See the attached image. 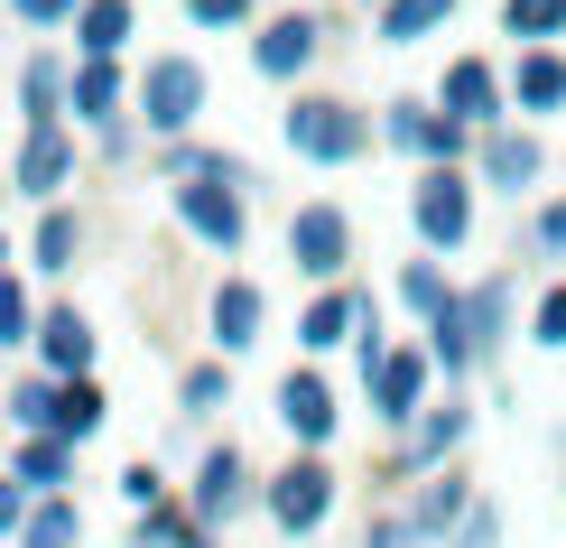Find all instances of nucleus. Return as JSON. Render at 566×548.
Listing matches in <instances>:
<instances>
[{"label": "nucleus", "mask_w": 566, "mask_h": 548, "mask_svg": "<svg viewBox=\"0 0 566 548\" xmlns=\"http://www.w3.org/2000/svg\"><path fill=\"white\" fill-rule=\"evenodd\" d=\"M158 168L177 177V224L196 232L214 260L242 251V232H251V168L242 158H223V149H196V139H177Z\"/></svg>", "instance_id": "obj_1"}, {"label": "nucleus", "mask_w": 566, "mask_h": 548, "mask_svg": "<svg viewBox=\"0 0 566 548\" xmlns=\"http://www.w3.org/2000/svg\"><path fill=\"white\" fill-rule=\"evenodd\" d=\"M279 131H289V149L306 168H353V158L371 149V112H353L344 93H297V103L279 112Z\"/></svg>", "instance_id": "obj_2"}, {"label": "nucleus", "mask_w": 566, "mask_h": 548, "mask_svg": "<svg viewBox=\"0 0 566 548\" xmlns=\"http://www.w3.org/2000/svg\"><path fill=\"white\" fill-rule=\"evenodd\" d=\"M196 112H205V65L196 56H149L139 65V93H130V122L149 131V139H177L196 131Z\"/></svg>", "instance_id": "obj_3"}, {"label": "nucleus", "mask_w": 566, "mask_h": 548, "mask_svg": "<svg viewBox=\"0 0 566 548\" xmlns=\"http://www.w3.org/2000/svg\"><path fill=\"white\" fill-rule=\"evenodd\" d=\"M474 196H483V186L464 168H418V186H409L418 251H464V242H474Z\"/></svg>", "instance_id": "obj_4"}, {"label": "nucleus", "mask_w": 566, "mask_h": 548, "mask_svg": "<svg viewBox=\"0 0 566 548\" xmlns=\"http://www.w3.org/2000/svg\"><path fill=\"white\" fill-rule=\"evenodd\" d=\"M261 511H270L289 539H316L325 511H335V465H325V456H289V465L261 484Z\"/></svg>", "instance_id": "obj_5"}, {"label": "nucleus", "mask_w": 566, "mask_h": 548, "mask_svg": "<svg viewBox=\"0 0 566 548\" xmlns=\"http://www.w3.org/2000/svg\"><path fill=\"white\" fill-rule=\"evenodd\" d=\"M251 503H261V474H251V456L242 446H205V465H196V484H186V511L205 520V530H232V520H242Z\"/></svg>", "instance_id": "obj_6"}, {"label": "nucleus", "mask_w": 566, "mask_h": 548, "mask_svg": "<svg viewBox=\"0 0 566 548\" xmlns=\"http://www.w3.org/2000/svg\"><path fill=\"white\" fill-rule=\"evenodd\" d=\"M428 381H437V363H428V344H418V353H409V344H390L381 363L363 372V391H371V418H381L390 437H409V427L428 418Z\"/></svg>", "instance_id": "obj_7"}, {"label": "nucleus", "mask_w": 566, "mask_h": 548, "mask_svg": "<svg viewBox=\"0 0 566 548\" xmlns=\"http://www.w3.org/2000/svg\"><path fill=\"white\" fill-rule=\"evenodd\" d=\"M289 260H297V279H316V289H344L353 214H344V205H297V214H289Z\"/></svg>", "instance_id": "obj_8"}, {"label": "nucleus", "mask_w": 566, "mask_h": 548, "mask_svg": "<svg viewBox=\"0 0 566 548\" xmlns=\"http://www.w3.org/2000/svg\"><path fill=\"white\" fill-rule=\"evenodd\" d=\"M464 437H474V410H464V400L446 391V400H428V418H418L409 437H399L390 474H399V484H428V474H446V465H455V446H464Z\"/></svg>", "instance_id": "obj_9"}, {"label": "nucleus", "mask_w": 566, "mask_h": 548, "mask_svg": "<svg viewBox=\"0 0 566 548\" xmlns=\"http://www.w3.org/2000/svg\"><path fill=\"white\" fill-rule=\"evenodd\" d=\"M381 139H390V149H409L418 168H455L464 149H483V131L446 122L437 103H390V112H381Z\"/></svg>", "instance_id": "obj_10"}, {"label": "nucleus", "mask_w": 566, "mask_h": 548, "mask_svg": "<svg viewBox=\"0 0 566 548\" xmlns=\"http://www.w3.org/2000/svg\"><path fill=\"white\" fill-rule=\"evenodd\" d=\"M437 112H446V122H464V131H502L511 122V75H502V65H483V56H455V65H446V84H437Z\"/></svg>", "instance_id": "obj_11"}, {"label": "nucleus", "mask_w": 566, "mask_h": 548, "mask_svg": "<svg viewBox=\"0 0 566 548\" xmlns=\"http://www.w3.org/2000/svg\"><path fill=\"white\" fill-rule=\"evenodd\" d=\"M316 56H325V19L316 10H279V19H261V38H251V65H261L270 84H297Z\"/></svg>", "instance_id": "obj_12"}, {"label": "nucleus", "mask_w": 566, "mask_h": 548, "mask_svg": "<svg viewBox=\"0 0 566 548\" xmlns=\"http://www.w3.org/2000/svg\"><path fill=\"white\" fill-rule=\"evenodd\" d=\"M399 511H409L418 548H446V539L464 530V520H474V474H464V465H446V474H428V484H418Z\"/></svg>", "instance_id": "obj_13"}, {"label": "nucleus", "mask_w": 566, "mask_h": 548, "mask_svg": "<svg viewBox=\"0 0 566 548\" xmlns=\"http://www.w3.org/2000/svg\"><path fill=\"white\" fill-rule=\"evenodd\" d=\"M371 325H381V298H371V289H325V298L297 317V353H335V344H363Z\"/></svg>", "instance_id": "obj_14"}, {"label": "nucleus", "mask_w": 566, "mask_h": 548, "mask_svg": "<svg viewBox=\"0 0 566 548\" xmlns=\"http://www.w3.org/2000/svg\"><path fill=\"white\" fill-rule=\"evenodd\" d=\"M335 418H344V410H335V381H325L316 363H297L289 381H279V427H289L306 456H316V446L335 437Z\"/></svg>", "instance_id": "obj_15"}, {"label": "nucleus", "mask_w": 566, "mask_h": 548, "mask_svg": "<svg viewBox=\"0 0 566 548\" xmlns=\"http://www.w3.org/2000/svg\"><path fill=\"white\" fill-rule=\"evenodd\" d=\"M474 177L492 186V196H530V186L538 177H548V149H538V139L530 131H483V149H474Z\"/></svg>", "instance_id": "obj_16"}, {"label": "nucleus", "mask_w": 566, "mask_h": 548, "mask_svg": "<svg viewBox=\"0 0 566 548\" xmlns=\"http://www.w3.org/2000/svg\"><path fill=\"white\" fill-rule=\"evenodd\" d=\"M261 325H270V298L251 289V279H223V289L205 298V335H214V353H223V363L261 344Z\"/></svg>", "instance_id": "obj_17"}, {"label": "nucleus", "mask_w": 566, "mask_h": 548, "mask_svg": "<svg viewBox=\"0 0 566 548\" xmlns=\"http://www.w3.org/2000/svg\"><path fill=\"white\" fill-rule=\"evenodd\" d=\"M10 186H19V196H38V205H56L65 186H75V139H65V122L19 139V168H10Z\"/></svg>", "instance_id": "obj_18"}, {"label": "nucleus", "mask_w": 566, "mask_h": 548, "mask_svg": "<svg viewBox=\"0 0 566 548\" xmlns=\"http://www.w3.org/2000/svg\"><path fill=\"white\" fill-rule=\"evenodd\" d=\"M130 75H122V65H93V56H75V103H65V112H75V122L84 131H122L130 122Z\"/></svg>", "instance_id": "obj_19"}, {"label": "nucleus", "mask_w": 566, "mask_h": 548, "mask_svg": "<svg viewBox=\"0 0 566 548\" xmlns=\"http://www.w3.org/2000/svg\"><path fill=\"white\" fill-rule=\"evenodd\" d=\"M38 372H56V381H84V372H93V325H84V307H46V317H38Z\"/></svg>", "instance_id": "obj_20"}, {"label": "nucleus", "mask_w": 566, "mask_h": 548, "mask_svg": "<svg viewBox=\"0 0 566 548\" xmlns=\"http://www.w3.org/2000/svg\"><path fill=\"white\" fill-rule=\"evenodd\" d=\"M65 103H75V65L65 56H29L19 65V112H29V131H56Z\"/></svg>", "instance_id": "obj_21"}, {"label": "nucleus", "mask_w": 566, "mask_h": 548, "mask_svg": "<svg viewBox=\"0 0 566 548\" xmlns=\"http://www.w3.org/2000/svg\"><path fill=\"white\" fill-rule=\"evenodd\" d=\"M130 38H139L130 0H84V10H75V56H93V65H122Z\"/></svg>", "instance_id": "obj_22"}, {"label": "nucleus", "mask_w": 566, "mask_h": 548, "mask_svg": "<svg viewBox=\"0 0 566 548\" xmlns=\"http://www.w3.org/2000/svg\"><path fill=\"white\" fill-rule=\"evenodd\" d=\"M511 112H566V56L557 46H521V65H511Z\"/></svg>", "instance_id": "obj_23"}, {"label": "nucleus", "mask_w": 566, "mask_h": 548, "mask_svg": "<svg viewBox=\"0 0 566 548\" xmlns=\"http://www.w3.org/2000/svg\"><path fill=\"white\" fill-rule=\"evenodd\" d=\"M56 400H65L56 372H19L10 391H0V418H10L19 437H56Z\"/></svg>", "instance_id": "obj_24"}, {"label": "nucleus", "mask_w": 566, "mask_h": 548, "mask_svg": "<svg viewBox=\"0 0 566 548\" xmlns=\"http://www.w3.org/2000/svg\"><path fill=\"white\" fill-rule=\"evenodd\" d=\"M10 474H19V484H29L38 503H46V493H65V484H75V446H65V437H19V446H10Z\"/></svg>", "instance_id": "obj_25"}, {"label": "nucleus", "mask_w": 566, "mask_h": 548, "mask_svg": "<svg viewBox=\"0 0 566 548\" xmlns=\"http://www.w3.org/2000/svg\"><path fill=\"white\" fill-rule=\"evenodd\" d=\"M511 298H521V279H511V270H502V279H483V289L464 298V325H474V353H483V363L511 344Z\"/></svg>", "instance_id": "obj_26"}, {"label": "nucleus", "mask_w": 566, "mask_h": 548, "mask_svg": "<svg viewBox=\"0 0 566 548\" xmlns=\"http://www.w3.org/2000/svg\"><path fill=\"white\" fill-rule=\"evenodd\" d=\"M75 260H84V214L46 205L38 232H29V270H75Z\"/></svg>", "instance_id": "obj_27"}, {"label": "nucleus", "mask_w": 566, "mask_h": 548, "mask_svg": "<svg viewBox=\"0 0 566 548\" xmlns=\"http://www.w3.org/2000/svg\"><path fill=\"white\" fill-rule=\"evenodd\" d=\"M446 19H455V0H390V10H371V29H381V46H418Z\"/></svg>", "instance_id": "obj_28"}, {"label": "nucleus", "mask_w": 566, "mask_h": 548, "mask_svg": "<svg viewBox=\"0 0 566 548\" xmlns=\"http://www.w3.org/2000/svg\"><path fill=\"white\" fill-rule=\"evenodd\" d=\"M103 418H112V400H103V381H65V400H56V437L65 446H84V437H103Z\"/></svg>", "instance_id": "obj_29"}, {"label": "nucleus", "mask_w": 566, "mask_h": 548, "mask_svg": "<svg viewBox=\"0 0 566 548\" xmlns=\"http://www.w3.org/2000/svg\"><path fill=\"white\" fill-rule=\"evenodd\" d=\"M455 298H464V289H455V279L437 270V260H409V270H399V307H409L418 325H437V317H446Z\"/></svg>", "instance_id": "obj_30"}, {"label": "nucleus", "mask_w": 566, "mask_h": 548, "mask_svg": "<svg viewBox=\"0 0 566 548\" xmlns=\"http://www.w3.org/2000/svg\"><path fill=\"white\" fill-rule=\"evenodd\" d=\"M223 410H232V363L214 353V363H196L177 381V418H223Z\"/></svg>", "instance_id": "obj_31"}, {"label": "nucleus", "mask_w": 566, "mask_h": 548, "mask_svg": "<svg viewBox=\"0 0 566 548\" xmlns=\"http://www.w3.org/2000/svg\"><path fill=\"white\" fill-rule=\"evenodd\" d=\"M19 548H84V511H75V493H46V503L29 511V530H19Z\"/></svg>", "instance_id": "obj_32"}, {"label": "nucleus", "mask_w": 566, "mask_h": 548, "mask_svg": "<svg viewBox=\"0 0 566 548\" xmlns=\"http://www.w3.org/2000/svg\"><path fill=\"white\" fill-rule=\"evenodd\" d=\"M502 29L521 46H557L566 38V0H502Z\"/></svg>", "instance_id": "obj_33"}, {"label": "nucleus", "mask_w": 566, "mask_h": 548, "mask_svg": "<svg viewBox=\"0 0 566 548\" xmlns=\"http://www.w3.org/2000/svg\"><path fill=\"white\" fill-rule=\"evenodd\" d=\"M38 317H46V307L29 298V279L0 270V353H10V344H38Z\"/></svg>", "instance_id": "obj_34"}, {"label": "nucleus", "mask_w": 566, "mask_h": 548, "mask_svg": "<svg viewBox=\"0 0 566 548\" xmlns=\"http://www.w3.org/2000/svg\"><path fill=\"white\" fill-rule=\"evenodd\" d=\"M130 548H205V520L196 511H139V530H130Z\"/></svg>", "instance_id": "obj_35"}, {"label": "nucleus", "mask_w": 566, "mask_h": 548, "mask_svg": "<svg viewBox=\"0 0 566 548\" xmlns=\"http://www.w3.org/2000/svg\"><path fill=\"white\" fill-rule=\"evenodd\" d=\"M122 503H130V511H168V474H158L149 456L122 465Z\"/></svg>", "instance_id": "obj_36"}, {"label": "nucleus", "mask_w": 566, "mask_h": 548, "mask_svg": "<svg viewBox=\"0 0 566 548\" xmlns=\"http://www.w3.org/2000/svg\"><path fill=\"white\" fill-rule=\"evenodd\" d=\"M530 344H548V353H566V279H557V289H548V298L530 307Z\"/></svg>", "instance_id": "obj_37"}, {"label": "nucleus", "mask_w": 566, "mask_h": 548, "mask_svg": "<svg viewBox=\"0 0 566 548\" xmlns=\"http://www.w3.org/2000/svg\"><path fill=\"white\" fill-rule=\"evenodd\" d=\"M29 511H38V493L19 484L10 465H0V539H19V530H29Z\"/></svg>", "instance_id": "obj_38"}, {"label": "nucleus", "mask_w": 566, "mask_h": 548, "mask_svg": "<svg viewBox=\"0 0 566 548\" xmlns=\"http://www.w3.org/2000/svg\"><path fill=\"white\" fill-rule=\"evenodd\" d=\"M75 10H84V0H10L19 29H75Z\"/></svg>", "instance_id": "obj_39"}, {"label": "nucleus", "mask_w": 566, "mask_h": 548, "mask_svg": "<svg viewBox=\"0 0 566 548\" xmlns=\"http://www.w3.org/2000/svg\"><path fill=\"white\" fill-rule=\"evenodd\" d=\"M530 242H538V251H548V260H557V270H566V196L530 214Z\"/></svg>", "instance_id": "obj_40"}, {"label": "nucleus", "mask_w": 566, "mask_h": 548, "mask_svg": "<svg viewBox=\"0 0 566 548\" xmlns=\"http://www.w3.org/2000/svg\"><path fill=\"white\" fill-rule=\"evenodd\" d=\"M186 19H196V29H242L251 0H186Z\"/></svg>", "instance_id": "obj_41"}, {"label": "nucleus", "mask_w": 566, "mask_h": 548, "mask_svg": "<svg viewBox=\"0 0 566 548\" xmlns=\"http://www.w3.org/2000/svg\"><path fill=\"white\" fill-rule=\"evenodd\" d=\"M363 548H418V530H409V511H371V530H363Z\"/></svg>", "instance_id": "obj_42"}, {"label": "nucleus", "mask_w": 566, "mask_h": 548, "mask_svg": "<svg viewBox=\"0 0 566 548\" xmlns=\"http://www.w3.org/2000/svg\"><path fill=\"white\" fill-rule=\"evenodd\" d=\"M446 548H502V511H492V503H474V520H464V530L446 539Z\"/></svg>", "instance_id": "obj_43"}, {"label": "nucleus", "mask_w": 566, "mask_h": 548, "mask_svg": "<svg viewBox=\"0 0 566 548\" xmlns=\"http://www.w3.org/2000/svg\"><path fill=\"white\" fill-rule=\"evenodd\" d=\"M0 270H10V232H0Z\"/></svg>", "instance_id": "obj_44"}, {"label": "nucleus", "mask_w": 566, "mask_h": 548, "mask_svg": "<svg viewBox=\"0 0 566 548\" xmlns=\"http://www.w3.org/2000/svg\"><path fill=\"white\" fill-rule=\"evenodd\" d=\"M363 10H390V0H363Z\"/></svg>", "instance_id": "obj_45"}]
</instances>
